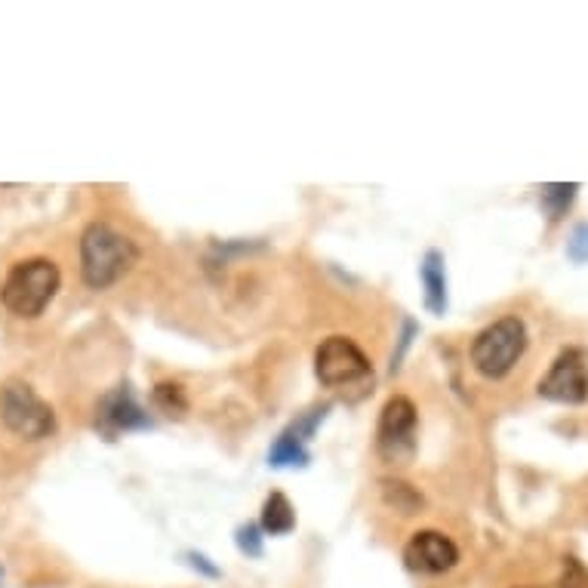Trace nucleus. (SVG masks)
I'll return each mask as SVG.
<instances>
[{
	"label": "nucleus",
	"mask_w": 588,
	"mask_h": 588,
	"mask_svg": "<svg viewBox=\"0 0 588 588\" xmlns=\"http://www.w3.org/2000/svg\"><path fill=\"white\" fill-rule=\"evenodd\" d=\"M139 260V250L127 234L112 229L108 222L87 226L81 238V275L90 290H108Z\"/></svg>",
	"instance_id": "obj_1"
},
{
	"label": "nucleus",
	"mask_w": 588,
	"mask_h": 588,
	"mask_svg": "<svg viewBox=\"0 0 588 588\" xmlns=\"http://www.w3.org/2000/svg\"><path fill=\"white\" fill-rule=\"evenodd\" d=\"M59 268L49 260H25L0 284V302L16 318H37L59 293Z\"/></svg>",
	"instance_id": "obj_2"
},
{
	"label": "nucleus",
	"mask_w": 588,
	"mask_h": 588,
	"mask_svg": "<svg viewBox=\"0 0 588 588\" xmlns=\"http://www.w3.org/2000/svg\"><path fill=\"white\" fill-rule=\"evenodd\" d=\"M527 351V327L521 318H503L477 333L472 345V364L481 377L503 379Z\"/></svg>",
	"instance_id": "obj_3"
},
{
	"label": "nucleus",
	"mask_w": 588,
	"mask_h": 588,
	"mask_svg": "<svg viewBox=\"0 0 588 588\" xmlns=\"http://www.w3.org/2000/svg\"><path fill=\"white\" fill-rule=\"evenodd\" d=\"M0 419L22 441H44L56 431V413L28 382H7L0 389Z\"/></svg>",
	"instance_id": "obj_4"
},
{
	"label": "nucleus",
	"mask_w": 588,
	"mask_h": 588,
	"mask_svg": "<svg viewBox=\"0 0 588 588\" xmlns=\"http://www.w3.org/2000/svg\"><path fill=\"white\" fill-rule=\"evenodd\" d=\"M314 373L327 389H339L370 377V360L348 336H330L314 351Z\"/></svg>",
	"instance_id": "obj_5"
},
{
	"label": "nucleus",
	"mask_w": 588,
	"mask_h": 588,
	"mask_svg": "<svg viewBox=\"0 0 588 588\" xmlns=\"http://www.w3.org/2000/svg\"><path fill=\"white\" fill-rule=\"evenodd\" d=\"M416 450V407L404 394H394L379 419V453L392 462L413 457Z\"/></svg>",
	"instance_id": "obj_6"
},
{
	"label": "nucleus",
	"mask_w": 588,
	"mask_h": 588,
	"mask_svg": "<svg viewBox=\"0 0 588 588\" xmlns=\"http://www.w3.org/2000/svg\"><path fill=\"white\" fill-rule=\"evenodd\" d=\"M540 394L555 404H586L588 401V364L579 348L561 351L552 370L540 382Z\"/></svg>",
	"instance_id": "obj_7"
},
{
	"label": "nucleus",
	"mask_w": 588,
	"mask_h": 588,
	"mask_svg": "<svg viewBox=\"0 0 588 588\" xmlns=\"http://www.w3.org/2000/svg\"><path fill=\"white\" fill-rule=\"evenodd\" d=\"M404 561L416 573H447L459 564V549L438 530H419L404 549Z\"/></svg>",
	"instance_id": "obj_8"
},
{
	"label": "nucleus",
	"mask_w": 588,
	"mask_h": 588,
	"mask_svg": "<svg viewBox=\"0 0 588 588\" xmlns=\"http://www.w3.org/2000/svg\"><path fill=\"white\" fill-rule=\"evenodd\" d=\"M96 428L105 435H120V431H132V428H151L148 413L139 404L127 385H120L112 394H105L96 407Z\"/></svg>",
	"instance_id": "obj_9"
},
{
	"label": "nucleus",
	"mask_w": 588,
	"mask_h": 588,
	"mask_svg": "<svg viewBox=\"0 0 588 588\" xmlns=\"http://www.w3.org/2000/svg\"><path fill=\"white\" fill-rule=\"evenodd\" d=\"M419 278L425 287V309L431 314L447 311V272H443V256L438 250H428L419 265Z\"/></svg>",
	"instance_id": "obj_10"
},
{
	"label": "nucleus",
	"mask_w": 588,
	"mask_h": 588,
	"mask_svg": "<svg viewBox=\"0 0 588 588\" xmlns=\"http://www.w3.org/2000/svg\"><path fill=\"white\" fill-rule=\"evenodd\" d=\"M296 527V511L290 506V499L284 493H272L262 506V521L260 530L272 533V537H284Z\"/></svg>",
	"instance_id": "obj_11"
},
{
	"label": "nucleus",
	"mask_w": 588,
	"mask_h": 588,
	"mask_svg": "<svg viewBox=\"0 0 588 588\" xmlns=\"http://www.w3.org/2000/svg\"><path fill=\"white\" fill-rule=\"evenodd\" d=\"M268 462H272L275 469L305 465V462H309V450H305V441L296 435L293 428H287L278 441H275V447L268 450Z\"/></svg>",
	"instance_id": "obj_12"
},
{
	"label": "nucleus",
	"mask_w": 588,
	"mask_h": 588,
	"mask_svg": "<svg viewBox=\"0 0 588 588\" xmlns=\"http://www.w3.org/2000/svg\"><path fill=\"white\" fill-rule=\"evenodd\" d=\"M576 192H579V185L576 182H557V185H545L540 195L542 210L549 212V219L557 222L561 216H567V210L573 207V200H576Z\"/></svg>",
	"instance_id": "obj_13"
},
{
	"label": "nucleus",
	"mask_w": 588,
	"mask_h": 588,
	"mask_svg": "<svg viewBox=\"0 0 588 588\" xmlns=\"http://www.w3.org/2000/svg\"><path fill=\"white\" fill-rule=\"evenodd\" d=\"M382 493H385V503L401 515H416L423 506V496L404 481H382Z\"/></svg>",
	"instance_id": "obj_14"
},
{
	"label": "nucleus",
	"mask_w": 588,
	"mask_h": 588,
	"mask_svg": "<svg viewBox=\"0 0 588 588\" xmlns=\"http://www.w3.org/2000/svg\"><path fill=\"white\" fill-rule=\"evenodd\" d=\"M154 407L164 410L166 416H182L188 410V397H185V389L180 382H161L154 385Z\"/></svg>",
	"instance_id": "obj_15"
},
{
	"label": "nucleus",
	"mask_w": 588,
	"mask_h": 588,
	"mask_svg": "<svg viewBox=\"0 0 588 588\" xmlns=\"http://www.w3.org/2000/svg\"><path fill=\"white\" fill-rule=\"evenodd\" d=\"M567 260L576 262V265L588 262V222L573 229L570 241H567Z\"/></svg>",
	"instance_id": "obj_16"
},
{
	"label": "nucleus",
	"mask_w": 588,
	"mask_h": 588,
	"mask_svg": "<svg viewBox=\"0 0 588 588\" xmlns=\"http://www.w3.org/2000/svg\"><path fill=\"white\" fill-rule=\"evenodd\" d=\"M238 545H241V552L246 555H262V537H260V527L256 523H246L238 530Z\"/></svg>",
	"instance_id": "obj_17"
},
{
	"label": "nucleus",
	"mask_w": 588,
	"mask_h": 588,
	"mask_svg": "<svg viewBox=\"0 0 588 588\" xmlns=\"http://www.w3.org/2000/svg\"><path fill=\"white\" fill-rule=\"evenodd\" d=\"M561 588H588V573L567 557V567H564V579H561Z\"/></svg>",
	"instance_id": "obj_18"
},
{
	"label": "nucleus",
	"mask_w": 588,
	"mask_h": 588,
	"mask_svg": "<svg viewBox=\"0 0 588 588\" xmlns=\"http://www.w3.org/2000/svg\"><path fill=\"white\" fill-rule=\"evenodd\" d=\"M0 579H3V570H0Z\"/></svg>",
	"instance_id": "obj_19"
}]
</instances>
